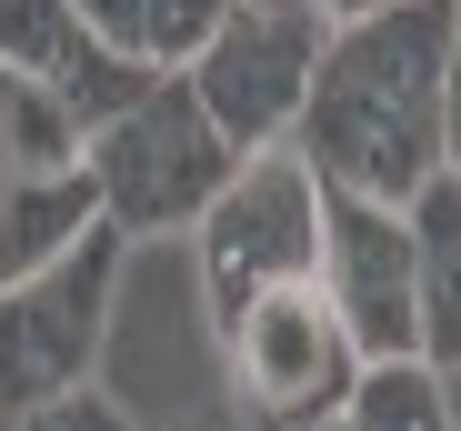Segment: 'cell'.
I'll use <instances>...</instances> for the list:
<instances>
[{"label":"cell","instance_id":"obj_19","mask_svg":"<svg viewBox=\"0 0 461 431\" xmlns=\"http://www.w3.org/2000/svg\"><path fill=\"white\" fill-rule=\"evenodd\" d=\"M451 11H461V0H451Z\"/></svg>","mask_w":461,"mask_h":431},{"label":"cell","instance_id":"obj_4","mask_svg":"<svg viewBox=\"0 0 461 431\" xmlns=\"http://www.w3.org/2000/svg\"><path fill=\"white\" fill-rule=\"evenodd\" d=\"M121 261H131V241L101 221L70 261H50V271H31V281H0V421L101 382Z\"/></svg>","mask_w":461,"mask_h":431},{"label":"cell","instance_id":"obj_10","mask_svg":"<svg viewBox=\"0 0 461 431\" xmlns=\"http://www.w3.org/2000/svg\"><path fill=\"white\" fill-rule=\"evenodd\" d=\"M341 431H461V401L431 362H361Z\"/></svg>","mask_w":461,"mask_h":431},{"label":"cell","instance_id":"obj_11","mask_svg":"<svg viewBox=\"0 0 461 431\" xmlns=\"http://www.w3.org/2000/svg\"><path fill=\"white\" fill-rule=\"evenodd\" d=\"M91 140H81V121H70L41 81H11L0 70V171H70Z\"/></svg>","mask_w":461,"mask_h":431},{"label":"cell","instance_id":"obj_15","mask_svg":"<svg viewBox=\"0 0 461 431\" xmlns=\"http://www.w3.org/2000/svg\"><path fill=\"white\" fill-rule=\"evenodd\" d=\"M70 11H81V31H91V40H111V50L150 60V11H140V0H70Z\"/></svg>","mask_w":461,"mask_h":431},{"label":"cell","instance_id":"obj_8","mask_svg":"<svg viewBox=\"0 0 461 431\" xmlns=\"http://www.w3.org/2000/svg\"><path fill=\"white\" fill-rule=\"evenodd\" d=\"M91 231H101L91 161H70V171H0V281H31V271L70 261Z\"/></svg>","mask_w":461,"mask_h":431},{"label":"cell","instance_id":"obj_18","mask_svg":"<svg viewBox=\"0 0 461 431\" xmlns=\"http://www.w3.org/2000/svg\"><path fill=\"white\" fill-rule=\"evenodd\" d=\"M321 431H341V421H321Z\"/></svg>","mask_w":461,"mask_h":431},{"label":"cell","instance_id":"obj_2","mask_svg":"<svg viewBox=\"0 0 461 431\" xmlns=\"http://www.w3.org/2000/svg\"><path fill=\"white\" fill-rule=\"evenodd\" d=\"M81 161L101 181V221L121 241H181V231H201V211L230 191V171H241V151L211 130V111L191 101L181 70H161L150 101H131L111 130H91Z\"/></svg>","mask_w":461,"mask_h":431},{"label":"cell","instance_id":"obj_5","mask_svg":"<svg viewBox=\"0 0 461 431\" xmlns=\"http://www.w3.org/2000/svg\"><path fill=\"white\" fill-rule=\"evenodd\" d=\"M331 21L312 0H230V21L201 40V60L181 70L191 101L211 111V130L230 151H291L301 111H312V70H321Z\"/></svg>","mask_w":461,"mask_h":431},{"label":"cell","instance_id":"obj_6","mask_svg":"<svg viewBox=\"0 0 461 431\" xmlns=\"http://www.w3.org/2000/svg\"><path fill=\"white\" fill-rule=\"evenodd\" d=\"M221 351H230L241 411H251L261 431H321V421H341V401H351V382H361V351H351V331L331 321L321 281H312V292H271Z\"/></svg>","mask_w":461,"mask_h":431},{"label":"cell","instance_id":"obj_9","mask_svg":"<svg viewBox=\"0 0 461 431\" xmlns=\"http://www.w3.org/2000/svg\"><path fill=\"white\" fill-rule=\"evenodd\" d=\"M411 271H421V362L461 372V181L451 171L411 201Z\"/></svg>","mask_w":461,"mask_h":431},{"label":"cell","instance_id":"obj_12","mask_svg":"<svg viewBox=\"0 0 461 431\" xmlns=\"http://www.w3.org/2000/svg\"><path fill=\"white\" fill-rule=\"evenodd\" d=\"M81 50V11L70 0H0V70L11 81H60V60Z\"/></svg>","mask_w":461,"mask_h":431},{"label":"cell","instance_id":"obj_14","mask_svg":"<svg viewBox=\"0 0 461 431\" xmlns=\"http://www.w3.org/2000/svg\"><path fill=\"white\" fill-rule=\"evenodd\" d=\"M0 431H140V411L91 382V391H60V401H41V411H11Z\"/></svg>","mask_w":461,"mask_h":431},{"label":"cell","instance_id":"obj_7","mask_svg":"<svg viewBox=\"0 0 461 431\" xmlns=\"http://www.w3.org/2000/svg\"><path fill=\"white\" fill-rule=\"evenodd\" d=\"M321 301L351 331L361 362H421V271H411V211L321 191Z\"/></svg>","mask_w":461,"mask_h":431},{"label":"cell","instance_id":"obj_3","mask_svg":"<svg viewBox=\"0 0 461 431\" xmlns=\"http://www.w3.org/2000/svg\"><path fill=\"white\" fill-rule=\"evenodd\" d=\"M201 301L211 331L230 341L271 292H312L321 281V181L301 151H251L230 191L201 211Z\"/></svg>","mask_w":461,"mask_h":431},{"label":"cell","instance_id":"obj_13","mask_svg":"<svg viewBox=\"0 0 461 431\" xmlns=\"http://www.w3.org/2000/svg\"><path fill=\"white\" fill-rule=\"evenodd\" d=\"M150 11V70H191L201 40L230 21V0H140Z\"/></svg>","mask_w":461,"mask_h":431},{"label":"cell","instance_id":"obj_1","mask_svg":"<svg viewBox=\"0 0 461 431\" xmlns=\"http://www.w3.org/2000/svg\"><path fill=\"white\" fill-rule=\"evenodd\" d=\"M451 0H381L371 21H341L312 70L291 151L321 191L411 211L441 181V70H451Z\"/></svg>","mask_w":461,"mask_h":431},{"label":"cell","instance_id":"obj_17","mask_svg":"<svg viewBox=\"0 0 461 431\" xmlns=\"http://www.w3.org/2000/svg\"><path fill=\"white\" fill-rule=\"evenodd\" d=\"M312 11H321V21L341 31V21H371V11H381V0H312Z\"/></svg>","mask_w":461,"mask_h":431},{"label":"cell","instance_id":"obj_16","mask_svg":"<svg viewBox=\"0 0 461 431\" xmlns=\"http://www.w3.org/2000/svg\"><path fill=\"white\" fill-rule=\"evenodd\" d=\"M441 171L461 181V21H451V70H441Z\"/></svg>","mask_w":461,"mask_h":431}]
</instances>
